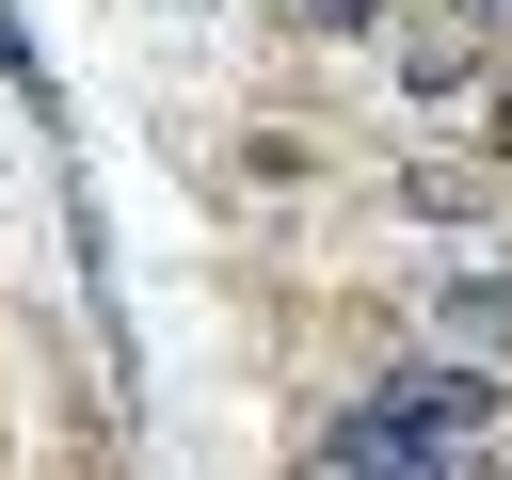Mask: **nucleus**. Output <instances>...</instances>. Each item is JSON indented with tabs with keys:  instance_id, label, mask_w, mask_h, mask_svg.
Wrapping results in <instances>:
<instances>
[{
	"instance_id": "f257e3e1",
	"label": "nucleus",
	"mask_w": 512,
	"mask_h": 480,
	"mask_svg": "<svg viewBox=\"0 0 512 480\" xmlns=\"http://www.w3.org/2000/svg\"><path fill=\"white\" fill-rule=\"evenodd\" d=\"M368 416H384L400 448H512V384H496V368H464V352H448V368H384V400H368Z\"/></svg>"
},
{
	"instance_id": "f03ea898",
	"label": "nucleus",
	"mask_w": 512,
	"mask_h": 480,
	"mask_svg": "<svg viewBox=\"0 0 512 480\" xmlns=\"http://www.w3.org/2000/svg\"><path fill=\"white\" fill-rule=\"evenodd\" d=\"M496 80V48L480 32H448V16H400V96H432V112H464Z\"/></svg>"
},
{
	"instance_id": "7ed1b4c3",
	"label": "nucleus",
	"mask_w": 512,
	"mask_h": 480,
	"mask_svg": "<svg viewBox=\"0 0 512 480\" xmlns=\"http://www.w3.org/2000/svg\"><path fill=\"white\" fill-rule=\"evenodd\" d=\"M432 336L464 368H512V288H432Z\"/></svg>"
},
{
	"instance_id": "20e7f679",
	"label": "nucleus",
	"mask_w": 512,
	"mask_h": 480,
	"mask_svg": "<svg viewBox=\"0 0 512 480\" xmlns=\"http://www.w3.org/2000/svg\"><path fill=\"white\" fill-rule=\"evenodd\" d=\"M448 32H480V48L512 64V0H448Z\"/></svg>"
},
{
	"instance_id": "39448f33",
	"label": "nucleus",
	"mask_w": 512,
	"mask_h": 480,
	"mask_svg": "<svg viewBox=\"0 0 512 480\" xmlns=\"http://www.w3.org/2000/svg\"><path fill=\"white\" fill-rule=\"evenodd\" d=\"M432 480H512V448H448V464H432Z\"/></svg>"
}]
</instances>
